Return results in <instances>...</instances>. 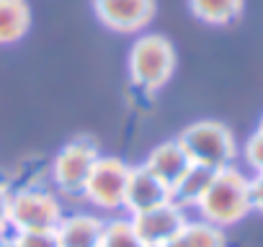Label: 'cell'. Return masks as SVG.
I'll return each mask as SVG.
<instances>
[{
  "instance_id": "1",
  "label": "cell",
  "mask_w": 263,
  "mask_h": 247,
  "mask_svg": "<svg viewBox=\"0 0 263 247\" xmlns=\"http://www.w3.org/2000/svg\"><path fill=\"white\" fill-rule=\"evenodd\" d=\"M253 211L250 206V175H245L237 165L214 170V178L196 203L199 219L227 229L240 224L248 214Z\"/></svg>"
},
{
  "instance_id": "2",
  "label": "cell",
  "mask_w": 263,
  "mask_h": 247,
  "mask_svg": "<svg viewBox=\"0 0 263 247\" xmlns=\"http://www.w3.org/2000/svg\"><path fill=\"white\" fill-rule=\"evenodd\" d=\"M178 65L176 47L163 34H137L126 54V75L129 83L142 93L163 90Z\"/></svg>"
},
{
  "instance_id": "3",
  "label": "cell",
  "mask_w": 263,
  "mask_h": 247,
  "mask_svg": "<svg viewBox=\"0 0 263 247\" xmlns=\"http://www.w3.org/2000/svg\"><path fill=\"white\" fill-rule=\"evenodd\" d=\"M176 139L194 165H204L209 170L230 168L235 165L240 155L232 129L214 118H201V121L189 123Z\"/></svg>"
},
{
  "instance_id": "4",
  "label": "cell",
  "mask_w": 263,
  "mask_h": 247,
  "mask_svg": "<svg viewBox=\"0 0 263 247\" xmlns=\"http://www.w3.org/2000/svg\"><path fill=\"white\" fill-rule=\"evenodd\" d=\"M65 216L62 196L49 188L26 186L11 193V234L18 232H54Z\"/></svg>"
},
{
  "instance_id": "5",
  "label": "cell",
  "mask_w": 263,
  "mask_h": 247,
  "mask_svg": "<svg viewBox=\"0 0 263 247\" xmlns=\"http://www.w3.org/2000/svg\"><path fill=\"white\" fill-rule=\"evenodd\" d=\"M98 157H101V147L96 145L93 137L83 134L62 145L60 152L52 157V168H49L54 191L65 198H80Z\"/></svg>"
},
{
  "instance_id": "6",
  "label": "cell",
  "mask_w": 263,
  "mask_h": 247,
  "mask_svg": "<svg viewBox=\"0 0 263 247\" xmlns=\"http://www.w3.org/2000/svg\"><path fill=\"white\" fill-rule=\"evenodd\" d=\"M129 162L114 155H101L88 175L83 188V201L90 203L98 214H119L124 209V191L129 178Z\"/></svg>"
},
{
  "instance_id": "7",
  "label": "cell",
  "mask_w": 263,
  "mask_h": 247,
  "mask_svg": "<svg viewBox=\"0 0 263 247\" xmlns=\"http://www.w3.org/2000/svg\"><path fill=\"white\" fill-rule=\"evenodd\" d=\"M98 24L114 34L137 36L158 16V0H90Z\"/></svg>"
},
{
  "instance_id": "8",
  "label": "cell",
  "mask_w": 263,
  "mask_h": 247,
  "mask_svg": "<svg viewBox=\"0 0 263 247\" xmlns=\"http://www.w3.org/2000/svg\"><path fill=\"white\" fill-rule=\"evenodd\" d=\"M129 221H132V229H135L137 239L142 242V247H165L186 227L189 211L173 201H163L153 209L132 214Z\"/></svg>"
},
{
  "instance_id": "9",
  "label": "cell",
  "mask_w": 263,
  "mask_h": 247,
  "mask_svg": "<svg viewBox=\"0 0 263 247\" xmlns=\"http://www.w3.org/2000/svg\"><path fill=\"white\" fill-rule=\"evenodd\" d=\"M163 201H171V188L165 183H160L150 170H145L142 165H132L129 168V178H126V191H124V214H140L145 209H153Z\"/></svg>"
},
{
  "instance_id": "10",
  "label": "cell",
  "mask_w": 263,
  "mask_h": 247,
  "mask_svg": "<svg viewBox=\"0 0 263 247\" xmlns=\"http://www.w3.org/2000/svg\"><path fill=\"white\" fill-rule=\"evenodd\" d=\"M103 216L93 211H72L65 214L54 229L60 247H101Z\"/></svg>"
},
{
  "instance_id": "11",
  "label": "cell",
  "mask_w": 263,
  "mask_h": 247,
  "mask_svg": "<svg viewBox=\"0 0 263 247\" xmlns=\"http://www.w3.org/2000/svg\"><path fill=\"white\" fill-rule=\"evenodd\" d=\"M191 165L189 155L183 152V147L178 145V139H165L160 145H155L147 157L142 160V168L150 170L160 183H165L168 188L186 173V168Z\"/></svg>"
},
{
  "instance_id": "12",
  "label": "cell",
  "mask_w": 263,
  "mask_h": 247,
  "mask_svg": "<svg viewBox=\"0 0 263 247\" xmlns=\"http://www.w3.org/2000/svg\"><path fill=\"white\" fill-rule=\"evenodd\" d=\"M214 178V170L204 168V165H189L186 173L171 186V201L178 203L181 209H196V203L201 201V196L206 193L209 183Z\"/></svg>"
},
{
  "instance_id": "13",
  "label": "cell",
  "mask_w": 263,
  "mask_h": 247,
  "mask_svg": "<svg viewBox=\"0 0 263 247\" xmlns=\"http://www.w3.org/2000/svg\"><path fill=\"white\" fill-rule=\"evenodd\" d=\"M31 29L29 0H0V47L18 44Z\"/></svg>"
},
{
  "instance_id": "14",
  "label": "cell",
  "mask_w": 263,
  "mask_h": 247,
  "mask_svg": "<svg viewBox=\"0 0 263 247\" xmlns=\"http://www.w3.org/2000/svg\"><path fill=\"white\" fill-rule=\"evenodd\" d=\"M186 3L191 16L206 26H230L245 11V0H186Z\"/></svg>"
},
{
  "instance_id": "15",
  "label": "cell",
  "mask_w": 263,
  "mask_h": 247,
  "mask_svg": "<svg viewBox=\"0 0 263 247\" xmlns=\"http://www.w3.org/2000/svg\"><path fill=\"white\" fill-rule=\"evenodd\" d=\"M165 247H227V237L224 229L204 219H189L186 227L178 232V237Z\"/></svg>"
},
{
  "instance_id": "16",
  "label": "cell",
  "mask_w": 263,
  "mask_h": 247,
  "mask_svg": "<svg viewBox=\"0 0 263 247\" xmlns=\"http://www.w3.org/2000/svg\"><path fill=\"white\" fill-rule=\"evenodd\" d=\"M101 247H142L126 214H114L111 219L103 221Z\"/></svg>"
},
{
  "instance_id": "17",
  "label": "cell",
  "mask_w": 263,
  "mask_h": 247,
  "mask_svg": "<svg viewBox=\"0 0 263 247\" xmlns=\"http://www.w3.org/2000/svg\"><path fill=\"white\" fill-rule=\"evenodd\" d=\"M240 155H242V162L250 170V175H263V134L260 132H253L245 139Z\"/></svg>"
},
{
  "instance_id": "18",
  "label": "cell",
  "mask_w": 263,
  "mask_h": 247,
  "mask_svg": "<svg viewBox=\"0 0 263 247\" xmlns=\"http://www.w3.org/2000/svg\"><path fill=\"white\" fill-rule=\"evenodd\" d=\"M13 237L18 247H60L54 232H18Z\"/></svg>"
},
{
  "instance_id": "19",
  "label": "cell",
  "mask_w": 263,
  "mask_h": 247,
  "mask_svg": "<svg viewBox=\"0 0 263 247\" xmlns=\"http://www.w3.org/2000/svg\"><path fill=\"white\" fill-rule=\"evenodd\" d=\"M11 193L13 188L0 180V237L11 234Z\"/></svg>"
},
{
  "instance_id": "20",
  "label": "cell",
  "mask_w": 263,
  "mask_h": 247,
  "mask_svg": "<svg viewBox=\"0 0 263 247\" xmlns=\"http://www.w3.org/2000/svg\"><path fill=\"white\" fill-rule=\"evenodd\" d=\"M250 206L263 214V175H250Z\"/></svg>"
},
{
  "instance_id": "21",
  "label": "cell",
  "mask_w": 263,
  "mask_h": 247,
  "mask_svg": "<svg viewBox=\"0 0 263 247\" xmlns=\"http://www.w3.org/2000/svg\"><path fill=\"white\" fill-rule=\"evenodd\" d=\"M0 247H18V242L13 234H6V237H0Z\"/></svg>"
},
{
  "instance_id": "22",
  "label": "cell",
  "mask_w": 263,
  "mask_h": 247,
  "mask_svg": "<svg viewBox=\"0 0 263 247\" xmlns=\"http://www.w3.org/2000/svg\"><path fill=\"white\" fill-rule=\"evenodd\" d=\"M255 132H260V134H263V116H260V121H258V127H255Z\"/></svg>"
}]
</instances>
